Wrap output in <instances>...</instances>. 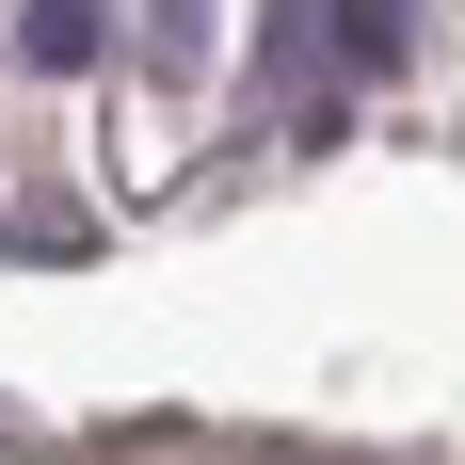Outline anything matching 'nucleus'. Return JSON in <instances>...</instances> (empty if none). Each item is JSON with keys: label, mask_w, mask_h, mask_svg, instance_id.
Wrapping results in <instances>:
<instances>
[{"label": "nucleus", "mask_w": 465, "mask_h": 465, "mask_svg": "<svg viewBox=\"0 0 465 465\" xmlns=\"http://www.w3.org/2000/svg\"><path fill=\"white\" fill-rule=\"evenodd\" d=\"M305 48L370 81V64H401V0H305Z\"/></svg>", "instance_id": "1"}, {"label": "nucleus", "mask_w": 465, "mask_h": 465, "mask_svg": "<svg viewBox=\"0 0 465 465\" xmlns=\"http://www.w3.org/2000/svg\"><path fill=\"white\" fill-rule=\"evenodd\" d=\"M16 48H33V64H96V0H33Z\"/></svg>", "instance_id": "2"}]
</instances>
